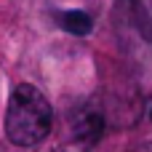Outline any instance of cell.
Segmentation results:
<instances>
[{
	"instance_id": "obj_1",
	"label": "cell",
	"mask_w": 152,
	"mask_h": 152,
	"mask_svg": "<svg viewBox=\"0 0 152 152\" xmlns=\"http://www.w3.org/2000/svg\"><path fill=\"white\" fill-rule=\"evenodd\" d=\"M53 123V110L45 94L29 83H19L11 91L8 110H5V134L16 147H35L40 144Z\"/></svg>"
},
{
	"instance_id": "obj_2",
	"label": "cell",
	"mask_w": 152,
	"mask_h": 152,
	"mask_svg": "<svg viewBox=\"0 0 152 152\" xmlns=\"http://www.w3.org/2000/svg\"><path fill=\"white\" fill-rule=\"evenodd\" d=\"M102 136H104V118L96 110H86L72 126V139H75V144L80 150L96 147Z\"/></svg>"
},
{
	"instance_id": "obj_3",
	"label": "cell",
	"mask_w": 152,
	"mask_h": 152,
	"mask_svg": "<svg viewBox=\"0 0 152 152\" xmlns=\"http://www.w3.org/2000/svg\"><path fill=\"white\" fill-rule=\"evenodd\" d=\"M131 3V16L136 29L142 32L144 40L152 43V0H128Z\"/></svg>"
},
{
	"instance_id": "obj_4",
	"label": "cell",
	"mask_w": 152,
	"mask_h": 152,
	"mask_svg": "<svg viewBox=\"0 0 152 152\" xmlns=\"http://www.w3.org/2000/svg\"><path fill=\"white\" fill-rule=\"evenodd\" d=\"M59 24L61 29H67L69 35H88L94 29V19L86 13V11H64L59 16Z\"/></svg>"
},
{
	"instance_id": "obj_5",
	"label": "cell",
	"mask_w": 152,
	"mask_h": 152,
	"mask_svg": "<svg viewBox=\"0 0 152 152\" xmlns=\"http://www.w3.org/2000/svg\"><path fill=\"white\" fill-rule=\"evenodd\" d=\"M134 152H152V144H142V147H136Z\"/></svg>"
},
{
	"instance_id": "obj_6",
	"label": "cell",
	"mask_w": 152,
	"mask_h": 152,
	"mask_svg": "<svg viewBox=\"0 0 152 152\" xmlns=\"http://www.w3.org/2000/svg\"><path fill=\"white\" fill-rule=\"evenodd\" d=\"M147 115H150V120H152V102H150V110H147Z\"/></svg>"
}]
</instances>
